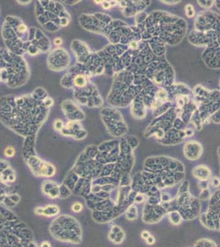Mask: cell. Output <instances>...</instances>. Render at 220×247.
<instances>
[{"label": "cell", "instance_id": "6da1fadb", "mask_svg": "<svg viewBox=\"0 0 220 247\" xmlns=\"http://www.w3.org/2000/svg\"><path fill=\"white\" fill-rule=\"evenodd\" d=\"M35 212L39 215H46V216H53L59 213V208L57 206L50 205L45 207H37Z\"/></svg>", "mask_w": 220, "mask_h": 247}, {"label": "cell", "instance_id": "7a4b0ae2", "mask_svg": "<svg viewBox=\"0 0 220 247\" xmlns=\"http://www.w3.org/2000/svg\"><path fill=\"white\" fill-rule=\"evenodd\" d=\"M4 154L7 156V157H12L15 154V148L12 146H8L5 148L4 150Z\"/></svg>", "mask_w": 220, "mask_h": 247}, {"label": "cell", "instance_id": "3957f363", "mask_svg": "<svg viewBox=\"0 0 220 247\" xmlns=\"http://www.w3.org/2000/svg\"><path fill=\"white\" fill-rule=\"evenodd\" d=\"M72 210L74 212H80L81 210H82V204L80 203H75L72 205Z\"/></svg>", "mask_w": 220, "mask_h": 247}, {"label": "cell", "instance_id": "277c9868", "mask_svg": "<svg viewBox=\"0 0 220 247\" xmlns=\"http://www.w3.org/2000/svg\"><path fill=\"white\" fill-rule=\"evenodd\" d=\"M62 126H63V123H62V121H60V120H57V121L55 122L54 127H55L56 129H61Z\"/></svg>", "mask_w": 220, "mask_h": 247}, {"label": "cell", "instance_id": "5b68a950", "mask_svg": "<svg viewBox=\"0 0 220 247\" xmlns=\"http://www.w3.org/2000/svg\"><path fill=\"white\" fill-rule=\"evenodd\" d=\"M18 30L20 31V32H25L26 30H27V28H26V25H24V24H20L19 26H18Z\"/></svg>", "mask_w": 220, "mask_h": 247}, {"label": "cell", "instance_id": "8992f818", "mask_svg": "<svg viewBox=\"0 0 220 247\" xmlns=\"http://www.w3.org/2000/svg\"><path fill=\"white\" fill-rule=\"evenodd\" d=\"M146 242L149 245H152V244H154V237H152V236H149V237L146 239Z\"/></svg>", "mask_w": 220, "mask_h": 247}, {"label": "cell", "instance_id": "52a82bcc", "mask_svg": "<svg viewBox=\"0 0 220 247\" xmlns=\"http://www.w3.org/2000/svg\"><path fill=\"white\" fill-rule=\"evenodd\" d=\"M141 236L144 239H147V238L149 236V233L148 231H143L142 232V234H141Z\"/></svg>", "mask_w": 220, "mask_h": 247}, {"label": "cell", "instance_id": "ba28073f", "mask_svg": "<svg viewBox=\"0 0 220 247\" xmlns=\"http://www.w3.org/2000/svg\"><path fill=\"white\" fill-rule=\"evenodd\" d=\"M53 42H54L56 45H60V44H62V40L60 38H56L54 39Z\"/></svg>", "mask_w": 220, "mask_h": 247}, {"label": "cell", "instance_id": "9c48e42d", "mask_svg": "<svg viewBox=\"0 0 220 247\" xmlns=\"http://www.w3.org/2000/svg\"><path fill=\"white\" fill-rule=\"evenodd\" d=\"M40 247H50V244H49V242H47V241H44V242H43V243H42V245H41Z\"/></svg>", "mask_w": 220, "mask_h": 247}, {"label": "cell", "instance_id": "30bf717a", "mask_svg": "<svg viewBox=\"0 0 220 247\" xmlns=\"http://www.w3.org/2000/svg\"><path fill=\"white\" fill-rule=\"evenodd\" d=\"M109 6H110V4H109V3H106V2H103V7L104 8H109Z\"/></svg>", "mask_w": 220, "mask_h": 247}, {"label": "cell", "instance_id": "8fae6325", "mask_svg": "<svg viewBox=\"0 0 220 247\" xmlns=\"http://www.w3.org/2000/svg\"><path fill=\"white\" fill-rule=\"evenodd\" d=\"M131 46H132V48H137V45H136V42L131 43Z\"/></svg>", "mask_w": 220, "mask_h": 247}]
</instances>
